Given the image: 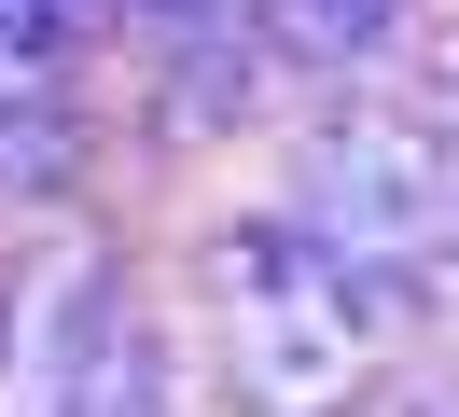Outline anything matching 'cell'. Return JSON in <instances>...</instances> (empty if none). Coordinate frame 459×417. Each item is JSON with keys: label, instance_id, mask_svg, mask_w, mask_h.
Listing matches in <instances>:
<instances>
[{"label": "cell", "instance_id": "cell-2", "mask_svg": "<svg viewBox=\"0 0 459 417\" xmlns=\"http://www.w3.org/2000/svg\"><path fill=\"white\" fill-rule=\"evenodd\" d=\"M292 222L376 278V306H418L431 237L459 222V126L446 111H320L292 153Z\"/></svg>", "mask_w": 459, "mask_h": 417}, {"label": "cell", "instance_id": "cell-3", "mask_svg": "<svg viewBox=\"0 0 459 417\" xmlns=\"http://www.w3.org/2000/svg\"><path fill=\"white\" fill-rule=\"evenodd\" d=\"M0 417H168V334L140 320L112 250H56L14 292V376Z\"/></svg>", "mask_w": 459, "mask_h": 417}, {"label": "cell", "instance_id": "cell-4", "mask_svg": "<svg viewBox=\"0 0 459 417\" xmlns=\"http://www.w3.org/2000/svg\"><path fill=\"white\" fill-rule=\"evenodd\" d=\"M84 181V83L70 56H0V195H70Z\"/></svg>", "mask_w": 459, "mask_h": 417}, {"label": "cell", "instance_id": "cell-6", "mask_svg": "<svg viewBox=\"0 0 459 417\" xmlns=\"http://www.w3.org/2000/svg\"><path fill=\"white\" fill-rule=\"evenodd\" d=\"M98 14H126V0H0V56H70Z\"/></svg>", "mask_w": 459, "mask_h": 417}, {"label": "cell", "instance_id": "cell-8", "mask_svg": "<svg viewBox=\"0 0 459 417\" xmlns=\"http://www.w3.org/2000/svg\"><path fill=\"white\" fill-rule=\"evenodd\" d=\"M376 417H459V376H418V389H390Z\"/></svg>", "mask_w": 459, "mask_h": 417}, {"label": "cell", "instance_id": "cell-5", "mask_svg": "<svg viewBox=\"0 0 459 417\" xmlns=\"http://www.w3.org/2000/svg\"><path fill=\"white\" fill-rule=\"evenodd\" d=\"M251 42L320 70V83H362L403 56V0H251Z\"/></svg>", "mask_w": 459, "mask_h": 417}, {"label": "cell", "instance_id": "cell-7", "mask_svg": "<svg viewBox=\"0 0 459 417\" xmlns=\"http://www.w3.org/2000/svg\"><path fill=\"white\" fill-rule=\"evenodd\" d=\"M418 292H431V306H446V320H459V222H446V237H431V265H418Z\"/></svg>", "mask_w": 459, "mask_h": 417}, {"label": "cell", "instance_id": "cell-1", "mask_svg": "<svg viewBox=\"0 0 459 417\" xmlns=\"http://www.w3.org/2000/svg\"><path fill=\"white\" fill-rule=\"evenodd\" d=\"M376 334H390L376 278H348L292 209L209 237V361L251 417H348L376 376Z\"/></svg>", "mask_w": 459, "mask_h": 417}]
</instances>
